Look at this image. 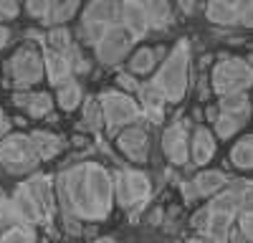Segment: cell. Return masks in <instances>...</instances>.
<instances>
[{
    "mask_svg": "<svg viewBox=\"0 0 253 243\" xmlns=\"http://www.w3.org/2000/svg\"><path fill=\"white\" fill-rule=\"evenodd\" d=\"M190 132H193V124L182 117H177L162 132V152L175 167L190 165Z\"/></svg>",
    "mask_w": 253,
    "mask_h": 243,
    "instance_id": "cell-14",
    "label": "cell"
},
{
    "mask_svg": "<svg viewBox=\"0 0 253 243\" xmlns=\"http://www.w3.org/2000/svg\"><path fill=\"white\" fill-rule=\"evenodd\" d=\"M185 243H213V241H205V238H198V236H193V238H187ZM228 243H246V241H243V238H241V236L233 231V236H230V241H228Z\"/></svg>",
    "mask_w": 253,
    "mask_h": 243,
    "instance_id": "cell-32",
    "label": "cell"
},
{
    "mask_svg": "<svg viewBox=\"0 0 253 243\" xmlns=\"http://www.w3.org/2000/svg\"><path fill=\"white\" fill-rule=\"evenodd\" d=\"M94 243H119V241H117L114 236H101V238H96Z\"/></svg>",
    "mask_w": 253,
    "mask_h": 243,
    "instance_id": "cell-36",
    "label": "cell"
},
{
    "mask_svg": "<svg viewBox=\"0 0 253 243\" xmlns=\"http://www.w3.org/2000/svg\"><path fill=\"white\" fill-rule=\"evenodd\" d=\"M81 127L89 129L91 134H99L104 129V119H101V107L96 96H86L81 104Z\"/></svg>",
    "mask_w": 253,
    "mask_h": 243,
    "instance_id": "cell-28",
    "label": "cell"
},
{
    "mask_svg": "<svg viewBox=\"0 0 253 243\" xmlns=\"http://www.w3.org/2000/svg\"><path fill=\"white\" fill-rule=\"evenodd\" d=\"M230 165L238 172H251L253 167V137L251 134H241L233 147H230Z\"/></svg>",
    "mask_w": 253,
    "mask_h": 243,
    "instance_id": "cell-26",
    "label": "cell"
},
{
    "mask_svg": "<svg viewBox=\"0 0 253 243\" xmlns=\"http://www.w3.org/2000/svg\"><path fill=\"white\" fill-rule=\"evenodd\" d=\"M243 127H246L243 119H236V117H230V114H223V112H218V109H215L213 119H210V132H213V137L220 139V142L238 137Z\"/></svg>",
    "mask_w": 253,
    "mask_h": 243,
    "instance_id": "cell-24",
    "label": "cell"
},
{
    "mask_svg": "<svg viewBox=\"0 0 253 243\" xmlns=\"http://www.w3.org/2000/svg\"><path fill=\"white\" fill-rule=\"evenodd\" d=\"M203 13L210 23L220 28H233V26L251 28L253 23L251 0H210V3L203 5Z\"/></svg>",
    "mask_w": 253,
    "mask_h": 243,
    "instance_id": "cell-11",
    "label": "cell"
},
{
    "mask_svg": "<svg viewBox=\"0 0 253 243\" xmlns=\"http://www.w3.org/2000/svg\"><path fill=\"white\" fill-rule=\"evenodd\" d=\"M5 74H8V84L15 91H33L38 81L46 79L43 51L33 43L18 46L5 61Z\"/></svg>",
    "mask_w": 253,
    "mask_h": 243,
    "instance_id": "cell-6",
    "label": "cell"
},
{
    "mask_svg": "<svg viewBox=\"0 0 253 243\" xmlns=\"http://www.w3.org/2000/svg\"><path fill=\"white\" fill-rule=\"evenodd\" d=\"M0 243H38V228L20 215L0 193Z\"/></svg>",
    "mask_w": 253,
    "mask_h": 243,
    "instance_id": "cell-13",
    "label": "cell"
},
{
    "mask_svg": "<svg viewBox=\"0 0 253 243\" xmlns=\"http://www.w3.org/2000/svg\"><path fill=\"white\" fill-rule=\"evenodd\" d=\"M236 233H238L246 243L253 241V210H251V208H246V210L238 213V218H236Z\"/></svg>",
    "mask_w": 253,
    "mask_h": 243,
    "instance_id": "cell-29",
    "label": "cell"
},
{
    "mask_svg": "<svg viewBox=\"0 0 253 243\" xmlns=\"http://www.w3.org/2000/svg\"><path fill=\"white\" fill-rule=\"evenodd\" d=\"M31 139H33V147L41 157V162H48L53 157H58L63 152V147H66V139H63L61 134L56 132H48V129H33L28 132Z\"/></svg>",
    "mask_w": 253,
    "mask_h": 243,
    "instance_id": "cell-22",
    "label": "cell"
},
{
    "mask_svg": "<svg viewBox=\"0 0 253 243\" xmlns=\"http://www.w3.org/2000/svg\"><path fill=\"white\" fill-rule=\"evenodd\" d=\"M8 132H10V119L5 117L3 107H0V139H3V137H5Z\"/></svg>",
    "mask_w": 253,
    "mask_h": 243,
    "instance_id": "cell-34",
    "label": "cell"
},
{
    "mask_svg": "<svg viewBox=\"0 0 253 243\" xmlns=\"http://www.w3.org/2000/svg\"><path fill=\"white\" fill-rule=\"evenodd\" d=\"M23 13V5H18L15 0H0V26H8V20H15Z\"/></svg>",
    "mask_w": 253,
    "mask_h": 243,
    "instance_id": "cell-30",
    "label": "cell"
},
{
    "mask_svg": "<svg viewBox=\"0 0 253 243\" xmlns=\"http://www.w3.org/2000/svg\"><path fill=\"white\" fill-rule=\"evenodd\" d=\"M228 182H230L228 172L203 167L198 175H193L185 182V198L187 200H210V198H215L223 188H228Z\"/></svg>",
    "mask_w": 253,
    "mask_h": 243,
    "instance_id": "cell-16",
    "label": "cell"
},
{
    "mask_svg": "<svg viewBox=\"0 0 253 243\" xmlns=\"http://www.w3.org/2000/svg\"><path fill=\"white\" fill-rule=\"evenodd\" d=\"M119 20L124 31L134 40H142L150 33V23H147L144 13V0H119Z\"/></svg>",
    "mask_w": 253,
    "mask_h": 243,
    "instance_id": "cell-18",
    "label": "cell"
},
{
    "mask_svg": "<svg viewBox=\"0 0 253 243\" xmlns=\"http://www.w3.org/2000/svg\"><path fill=\"white\" fill-rule=\"evenodd\" d=\"M218 139L213 137L208 124H193L190 132V165H198L200 170L215 157Z\"/></svg>",
    "mask_w": 253,
    "mask_h": 243,
    "instance_id": "cell-17",
    "label": "cell"
},
{
    "mask_svg": "<svg viewBox=\"0 0 253 243\" xmlns=\"http://www.w3.org/2000/svg\"><path fill=\"white\" fill-rule=\"evenodd\" d=\"M144 13H147L150 31H165L175 20V8L167 0H144Z\"/></svg>",
    "mask_w": 253,
    "mask_h": 243,
    "instance_id": "cell-23",
    "label": "cell"
},
{
    "mask_svg": "<svg viewBox=\"0 0 253 243\" xmlns=\"http://www.w3.org/2000/svg\"><path fill=\"white\" fill-rule=\"evenodd\" d=\"M215 109L223 112V114L236 117V119L248 122V117H251V96H248V91H243V94H230V96H220L218 104H215Z\"/></svg>",
    "mask_w": 253,
    "mask_h": 243,
    "instance_id": "cell-27",
    "label": "cell"
},
{
    "mask_svg": "<svg viewBox=\"0 0 253 243\" xmlns=\"http://www.w3.org/2000/svg\"><path fill=\"white\" fill-rule=\"evenodd\" d=\"M53 104H58V109H63V112H76L84 104V89L79 84V79L53 89Z\"/></svg>",
    "mask_w": 253,
    "mask_h": 243,
    "instance_id": "cell-25",
    "label": "cell"
},
{
    "mask_svg": "<svg viewBox=\"0 0 253 243\" xmlns=\"http://www.w3.org/2000/svg\"><path fill=\"white\" fill-rule=\"evenodd\" d=\"M139 84L142 81L139 79H134L132 74H126V71H119L117 74V86H119V91H124V94H137V89H139Z\"/></svg>",
    "mask_w": 253,
    "mask_h": 243,
    "instance_id": "cell-31",
    "label": "cell"
},
{
    "mask_svg": "<svg viewBox=\"0 0 253 243\" xmlns=\"http://www.w3.org/2000/svg\"><path fill=\"white\" fill-rule=\"evenodd\" d=\"M150 84L162 94L167 104H180L190 86V40L180 38L177 43L165 53L160 66L155 69Z\"/></svg>",
    "mask_w": 253,
    "mask_h": 243,
    "instance_id": "cell-5",
    "label": "cell"
},
{
    "mask_svg": "<svg viewBox=\"0 0 253 243\" xmlns=\"http://www.w3.org/2000/svg\"><path fill=\"white\" fill-rule=\"evenodd\" d=\"M134 101H137V107L142 112V119H147L150 124H160V122L165 119V104H167V101L162 99V94L150 84V81L139 84Z\"/></svg>",
    "mask_w": 253,
    "mask_h": 243,
    "instance_id": "cell-21",
    "label": "cell"
},
{
    "mask_svg": "<svg viewBox=\"0 0 253 243\" xmlns=\"http://www.w3.org/2000/svg\"><path fill=\"white\" fill-rule=\"evenodd\" d=\"M13 107L23 109L31 119H46L53 112V94L51 91H13Z\"/></svg>",
    "mask_w": 253,
    "mask_h": 243,
    "instance_id": "cell-19",
    "label": "cell"
},
{
    "mask_svg": "<svg viewBox=\"0 0 253 243\" xmlns=\"http://www.w3.org/2000/svg\"><path fill=\"white\" fill-rule=\"evenodd\" d=\"M96 99H99V107H101L104 132H107L109 137H117L122 129L142 122V112H139L132 94H124L119 89H107Z\"/></svg>",
    "mask_w": 253,
    "mask_h": 243,
    "instance_id": "cell-9",
    "label": "cell"
},
{
    "mask_svg": "<svg viewBox=\"0 0 253 243\" xmlns=\"http://www.w3.org/2000/svg\"><path fill=\"white\" fill-rule=\"evenodd\" d=\"M251 81H253V69H251V61L243 56H228L225 53L210 69V89L218 94V99L248 91Z\"/></svg>",
    "mask_w": 253,
    "mask_h": 243,
    "instance_id": "cell-8",
    "label": "cell"
},
{
    "mask_svg": "<svg viewBox=\"0 0 253 243\" xmlns=\"http://www.w3.org/2000/svg\"><path fill=\"white\" fill-rule=\"evenodd\" d=\"M114 142H117L119 152L129 160L132 165L142 167L144 162L150 160V129H147L144 122H137V124L122 129L114 137Z\"/></svg>",
    "mask_w": 253,
    "mask_h": 243,
    "instance_id": "cell-15",
    "label": "cell"
},
{
    "mask_svg": "<svg viewBox=\"0 0 253 243\" xmlns=\"http://www.w3.org/2000/svg\"><path fill=\"white\" fill-rule=\"evenodd\" d=\"M79 38L89 46L101 66H117L129 58L137 40L119 20V0H94L79 10Z\"/></svg>",
    "mask_w": 253,
    "mask_h": 243,
    "instance_id": "cell-2",
    "label": "cell"
},
{
    "mask_svg": "<svg viewBox=\"0 0 253 243\" xmlns=\"http://www.w3.org/2000/svg\"><path fill=\"white\" fill-rule=\"evenodd\" d=\"M38 165H43V162H41L28 132H8L0 139V167L8 175L26 177L33 175Z\"/></svg>",
    "mask_w": 253,
    "mask_h": 243,
    "instance_id": "cell-7",
    "label": "cell"
},
{
    "mask_svg": "<svg viewBox=\"0 0 253 243\" xmlns=\"http://www.w3.org/2000/svg\"><path fill=\"white\" fill-rule=\"evenodd\" d=\"M251 195H253L251 180H230L228 188H223L215 198H210L190 220L198 238L228 243L236 231L238 213L251 208Z\"/></svg>",
    "mask_w": 253,
    "mask_h": 243,
    "instance_id": "cell-3",
    "label": "cell"
},
{
    "mask_svg": "<svg viewBox=\"0 0 253 243\" xmlns=\"http://www.w3.org/2000/svg\"><path fill=\"white\" fill-rule=\"evenodd\" d=\"M10 38H13V31H10V26H0V51H3V48L10 43Z\"/></svg>",
    "mask_w": 253,
    "mask_h": 243,
    "instance_id": "cell-33",
    "label": "cell"
},
{
    "mask_svg": "<svg viewBox=\"0 0 253 243\" xmlns=\"http://www.w3.org/2000/svg\"><path fill=\"white\" fill-rule=\"evenodd\" d=\"M180 10H185V13H195V10H203V5H200V3H185V0H180Z\"/></svg>",
    "mask_w": 253,
    "mask_h": 243,
    "instance_id": "cell-35",
    "label": "cell"
},
{
    "mask_svg": "<svg viewBox=\"0 0 253 243\" xmlns=\"http://www.w3.org/2000/svg\"><path fill=\"white\" fill-rule=\"evenodd\" d=\"M167 48L165 46H137L129 58H126V74H132L134 79H142V76H150L155 74V69L160 66V61L165 58Z\"/></svg>",
    "mask_w": 253,
    "mask_h": 243,
    "instance_id": "cell-20",
    "label": "cell"
},
{
    "mask_svg": "<svg viewBox=\"0 0 253 243\" xmlns=\"http://www.w3.org/2000/svg\"><path fill=\"white\" fill-rule=\"evenodd\" d=\"M56 208L63 228L71 236L81 233V223H101L114 210V172L94 160H84L53 175Z\"/></svg>",
    "mask_w": 253,
    "mask_h": 243,
    "instance_id": "cell-1",
    "label": "cell"
},
{
    "mask_svg": "<svg viewBox=\"0 0 253 243\" xmlns=\"http://www.w3.org/2000/svg\"><path fill=\"white\" fill-rule=\"evenodd\" d=\"M23 10L51 31V28H61L69 20H74V15L81 10V3L79 0H28Z\"/></svg>",
    "mask_w": 253,
    "mask_h": 243,
    "instance_id": "cell-12",
    "label": "cell"
},
{
    "mask_svg": "<svg viewBox=\"0 0 253 243\" xmlns=\"http://www.w3.org/2000/svg\"><path fill=\"white\" fill-rule=\"evenodd\" d=\"M13 208L23 215L31 226L46 228L56 215V195H53V177L46 172H33L10 193Z\"/></svg>",
    "mask_w": 253,
    "mask_h": 243,
    "instance_id": "cell-4",
    "label": "cell"
},
{
    "mask_svg": "<svg viewBox=\"0 0 253 243\" xmlns=\"http://www.w3.org/2000/svg\"><path fill=\"white\" fill-rule=\"evenodd\" d=\"M152 195V180L142 167H124L114 172V205L122 210L142 208Z\"/></svg>",
    "mask_w": 253,
    "mask_h": 243,
    "instance_id": "cell-10",
    "label": "cell"
}]
</instances>
